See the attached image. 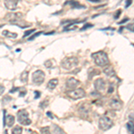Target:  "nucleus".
<instances>
[{"label": "nucleus", "mask_w": 134, "mask_h": 134, "mask_svg": "<svg viewBox=\"0 0 134 134\" xmlns=\"http://www.w3.org/2000/svg\"><path fill=\"white\" fill-rule=\"evenodd\" d=\"M91 57L94 59V62L98 66H105L109 63L108 57H107V53L104 51H98L96 53H93L91 55Z\"/></svg>", "instance_id": "f257e3e1"}, {"label": "nucleus", "mask_w": 134, "mask_h": 134, "mask_svg": "<svg viewBox=\"0 0 134 134\" xmlns=\"http://www.w3.org/2000/svg\"><path fill=\"white\" fill-rule=\"evenodd\" d=\"M78 59L76 57H66L61 62V65L64 69L66 70H70V69L74 68L78 64Z\"/></svg>", "instance_id": "f03ea898"}, {"label": "nucleus", "mask_w": 134, "mask_h": 134, "mask_svg": "<svg viewBox=\"0 0 134 134\" xmlns=\"http://www.w3.org/2000/svg\"><path fill=\"white\" fill-rule=\"evenodd\" d=\"M17 117H18V122L21 125H30L31 124V119L29 118V113L26 110L23 109L20 110L17 114Z\"/></svg>", "instance_id": "7ed1b4c3"}, {"label": "nucleus", "mask_w": 134, "mask_h": 134, "mask_svg": "<svg viewBox=\"0 0 134 134\" xmlns=\"http://www.w3.org/2000/svg\"><path fill=\"white\" fill-rule=\"evenodd\" d=\"M98 124H99V128L102 130V131H107V130H109L114 125L113 121L108 116H102V117L99 119Z\"/></svg>", "instance_id": "20e7f679"}, {"label": "nucleus", "mask_w": 134, "mask_h": 134, "mask_svg": "<svg viewBox=\"0 0 134 134\" xmlns=\"http://www.w3.org/2000/svg\"><path fill=\"white\" fill-rule=\"evenodd\" d=\"M45 81V72L41 70H38L32 74V81L36 85H41Z\"/></svg>", "instance_id": "39448f33"}, {"label": "nucleus", "mask_w": 134, "mask_h": 134, "mask_svg": "<svg viewBox=\"0 0 134 134\" xmlns=\"http://www.w3.org/2000/svg\"><path fill=\"white\" fill-rule=\"evenodd\" d=\"M67 95H68L71 98L76 100V99L84 98V97L86 96V92L83 88H76V90H72L71 91L67 92Z\"/></svg>", "instance_id": "423d86ee"}, {"label": "nucleus", "mask_w": 134, "mask_h": 134, "mask_svg": "<svg viewBox=\"0 0 134 134\" xmlns=\"http://www.w3.org/2000/svg\"><path fill=\"white\" fill-rule=\"evenodd\" d=\"M23 18V14L21 13H9L5 15V20L13 24H16L18 23L19 21L21 20Z\"/></svg>", "instance_id": "0eeeda50"}, {"label": "nucleus", "mask_w": 134, "mask_h": 134, "mask_svg": "<svg viewBox=\"0 0 134 134\" xmlns=\"http://www.w3.org/2000/svg\"><path fill=\"white\" fill-rule=\"evenodd\" d=\"M80 84V81L78 80L74 79V78H70V79L67 80L66 81V87L69 90H74Z\"/></svg>", "instance_id": "6e6552de"}, {"label": "nucleus", "mask_w": 134, "mask_h": 134, "mask_svg": "<svg viewBox=\"0 0 134 134\" xmlns=\"http://www.w3.org/2000/svg\"><path fill=\"white\" fill-rule=\"evenodd\" d=\"M94 86L98 91H104L105 88V82L103 79H98L95 81Z\"/></svg>", "instance_id": "1a4fd4ad"}, {"label": "nucleus", "mask_w": 134, "mask_h": 134, "mask_svg": "<svg viewBox=\"0 0 134 134\" xmlns=\"http://www.w3.org/2000/svg\"><path fill=\"white\" fill-rule=\"evenodd\" d=\"M19 0H5V5L9 10H15Z\"/></svg>", "instance_id": "9d476101"}, {"label": "nucleus", "mask_w": 134, "mask_h": 134, "mask_svg": "<svg viewBox=\"0 0 134 134\" xmlns=\"http://www.w3.org/2000/svg\"><path fill=\"white\" fill-rule=\"evenodd\" d=\"M90 105H88V104H86V103H82L79 107V112H80V114H81V115H83V116H85V115L87 116L88 115V113L90 112Z\"/></svg>", "instance_id": "9b49d317"}, {"label": "nucleus", "mask_w": 134, "mask_h": 134, "mask_svg": "<svg viewBox=\"0 0 134 134\" xmlns=\"http://www.w3.org/2000/svg\"><path fill=\"white\" fill-rule=\"evenodd\" d=\"M110 105H111V107L113 108L114 110H116V111H119V110H121V108L122 107V104L121 102L119 99L117 98H114L112 99L111 103H110Z\"/></svg>", "instance_id": "f8f14e48"}, {"label": "nucleus", "mask_w": 134, "mask_h": 134, "mask_svg": "<svg viewBox=\"0 0 134 134\" xmlns=\"http://www.w3.org/2000/svg\"><path fill=\"white\" fill-rule=\"evenodd\" d=\"M65 5H70L71 7L73 9H76V8H85V5H82L79 3V2L75 1V0H70V1H67Z\"/></svg>", "instance_id": "ddd939ff"}, {"label": "nucleus", "mask_w": 134, "mask_h": 134, "mask_svg": "<svg viewBox=\"0 0 134 134\" xmlns=\"http://www.w3.org/2000/svg\"><path fill=\"white\" fill-rule=\"evenodd\" d=\"M14 121H15V119H14V116L9 114L7 116H5V122L4 124H5V125H7L8 127H12L14 124Z\"/></svg>", "instance_id": "4468645a"}, {"label": "nucleus", "mask_w": 134, "mask_h": 134, "mask_svg": "<svg viewBox=\"0 0 134 134\" xmlns=\"http://www.w3.org/2000/svg\"><path fill=\"white\" fill-rule=\"evenodd\" d=\"M58 84V80L57 79H52L48 81L47 83V88L48 90H54Z\"/></svg>", "instance_id": "2eb2a0df"}, {"label": "nucleus", "mask_w": 134, "mask_h": 134, "mask_svg": "<svg viewBox=\"0 0 134 134\" xmlns=\"http://www.w3.org/2000/svg\"><path fill=\"white\" fill-rule=\"evenodd\" d=\"M104 72L105 73V75L107 76H113L114 75V71L113 69V67L112 66H108V67H105V69H104Z\"/></svg>", "instance_id": "dca6fc26"}, {"label": "nucleus", "mask_w": 134, "mask_h": 134, "mask_svg": "<svg viewBox=\"0 0 134 134\" xmlns=\"http://www.w3.org/2000/svg\"><path fill=\"white\" fill-rule=\"evenodd\" d=\"M3 35L7 37V38H17V34L16 33H14V32H11L9 31H6V30L3 31Z\"/></svg>", "instance_id": "f3484780"}, {"label": "nucleus", "mask_w": 134, "mask_h": 134, "mask_svg": "<svg viewBox=\"0 0 134 134\" xmlns=\"http://www.w3.org/2000/svg\"><path fill=\"white\" fill-rule=\"evenodd\" d=\"M77 23H71L70 24H68L66 26V27H64V31H71V30H75V29H77Z\"/></svg>", "instance_id": "a211bd4d"}, {"label": "nucleus", "mask_w": 134, "mask_h": 134, "mask_svg": "<svg viewBox=\"0 0 134 134\" xmlns=\"http://www.w3.org/2000/svg\"><path fill=\"white\" fill-rule=\"evenodd\" d=\"M127 129L130 134H134V124L133 122H127Z\"/></svg>", "instance_id": "6ab92c4d"}, {"label": "nucleus", "mask_w": 134, "mask_h": 134, "mask_svg": "<svg viewBox=\"0 0 134 134\" xmlns=\"http://www.w3.org/2000/svg\"><path fill=\"white\" fill-rule=\"evenodd\" d=\"M52 134H64V132L59 126L55 125V126H54V130H53V132H52Z\"/></svg>", "instance_id": "aec40b11"}, {"label": "nucleus", "mask_w": 134, "mask_h": 134, "mask_svg": "<svg viewBox=\"0 0 134 134\" xmlns=\"http://www.w3.org/2000/svg\"><path fill=\"white\" fill-rule=\"evenodd\" d=\"M12 134H23V129L20 126H15L12 130Z\"/></svg>", "instance_id": "412c9836"}, {"label": "nucleus", "mask_w": 134, "mask_h": 134, "mask_svg": "<svg viewBox=\"0 0 134 134\" xmlns=\"http://www.w3.org/2000/svg\"><path fill=\"white\" fill-rule=\"evenodd\" d=\"M21 81L23 82H26L28 81V72H23L21 75Z\"/></svg>", "instance_id": "4be33fe9"}, {"label": "nucleus", "mask_w": 134, "mask_h": 134, "mask_svg": "<svg viewBox=\"0 0 134 134\" xmlns=\"http://www.w3.org/2000/svg\"><path fill=\"white\" fill-rule=\"evenodd\" d=\"M41 134H50V131H49V127H44V128L40 129Z\"/></svg>", "instance_id": "5701e85b"}, {"label": "nucleus", "mask_w": 134, "mask_h": 134, "mask_svg": "<svg viewBox=\"0 0 134 134\" xmlns=\"http://www.w3.org/2000/svg\"><path fill=\"white\" fill-rule=\"evenodd\" d=\"M40 34H42V31H38V33L34 34V35H33V36H31V38H28V40H33L34 38H37V37H38V36H40Z\"/></svg>", "instance_id": "b1692460"}, {"label": "nucleus", "mask_w": 134, "mask_h": 134, "mask_svg": "<svg viewBox=\"0 0 134 134\" xmlns=\"http://www.w3.org/2000/svg\"><path fill=\"white\" fill-rule=\"evenodd\" d=\"M126 28H127L128 30H130L131 31L134 32V23H131V24H128V25L126 26Z\"/></svg>", "instance_id": "393cba45"}, {"label": "nucleus", "mask_w": 134, "mask_h": 134, "mask_svg": "<svg viewBox=\"0 0 134 134\" xmlns=\"http://www.w3.org/2000/svg\"><path fill=\"white\" fill-rule=\"evenodd\" d=\"M47 102H48V100H47V99H46L45 101L41 102V103H40V107H41V108H45V107L48 105V103H47Z\"/></svg>", "instance_id": "a878e982"}, {"label": "nucleus", "mask_w": 134, "mask_h": 134, "mask_svg": "<svg viewBox=\"0 0 134 134\" xmlns=\"http://www.w3.org/2000/svg\"><path fill=\"white\" fill-rule=\"evenodd\" d=\"M90 27H93V24H90V23H88L87 25H84L82 28L81 29V31H84V30H87L88 28H90Z\"/></svg>", "instance_id": "bb28decb"}, {"label": "nucleus", "mask_w": 134, "mask_h": 134, "mask_svg": "<svg viewBox=\"0 0 134 134\" xmlns=\"http://www.w3.org/2000/svg\"><path fill=\"white\" fill-rule=\"evenodd\" d=\"M121 14H122V10H118L117 12H116V14H114V19H118Z\"/></svg>", "instance_id": "cd10ccee"}, {"label": "nucleus", "mask_w": 134, "mask_h": 134, "mask_svg": "<svg viewBox=\"0 0 134 134\" xmlns=\"http://www.w3.org/2000/svg\"><path fill=\"white\" fill-rule=\"evenodd\" d=\"M45 65H46V67H47V68H50V66L52 65L50 60H47V61L45 63Z\"/></svg>", "instance_id": "c85d7f7f"}, {"label": "nucleus", "mask_w": 134, "mask_h": 134, "mask_svg": "<svg viewBox=\"0 0 134 134\" xmlns=\"http://www.w3.org/2000/svg\"><path fill=\"white\" fill-rule=\"evenodd\" d=\"M34 31H35V30H31V31H26V32H25V34H24V37H27L28 35H30V34L33 33Z\"/></svg>", "instance_id": "c756f323"}, {"label": "nucleus", "mask_w": 134, "mask_h": 134, "mask_svg": "<svg viewBox=\"0 0 134 134\" xmlns=\"http://www.w3.org/2000/svg\"><path fill=\"white\" fill-rule=\"evenodd\" d=\"M131 2H132V0H126V5H125V7L128 8L131 5Z\"/></svg>", "instance_id": "7c9ffc66"}, {"label": "nucleus", "mask_w": 134, "mask_h": 134, "mask_svg": "<svg viewBox=\"0 0 134 134\" xmlns=\"http://www.w3.org/2000/svg\"><path fill=\"white\" fill-rule=\"evenodd\" d=\"M4 91H5V87H4L3 85H1V84H0V95L3 94Z\"/></svg>", "instance_id": "2f4dec72"}, {"label": "nucleus", "mask_w": 134, "mask_h": 134, "mask_svg": "<svg viewBox=\"0 0 134 134\" xmlns=\"http://www.w3.org/2000/svg\"><path fill=\"white\" fill-rule=\"evenodd\" d=\"M128 20H129L128 18H125L124 20H122V21H120V23H119V24H122V23H124L125 21H128Z\"/></svg>", "instance_id": "473e14b6"}, {"label": "nucleus", "mask_w": 134, "mask_h": 134, "mask_svg": "<svg viewBox=\"0 0 134 134\" xmlns=\"http://www.w3.org/2000/svg\"><path fill=\"white\" fill-rule=\"evenodd\" d=\"M129 117H130V119H131V121H133V122H134V113H133V114H131V115L129 116Z\"/></svg>", "instance_id": "72a5a7b5"}, {"label": "nucleus", "mask_w": 134, "mask_h": 134, "mask_svg": "<svg viewBox=\"0 0 134 134\" xmlns=\"http://www.w3.org/2000/svg\"><path fill=\"white\" fill-rule=\"evenodd\" d=\"M40 92L36 91V92H35V95H37V96H35V98H40Z\"/></svg>", "instance_id": "f704fd0d"}, {"label": "nucleus", "mask_w": 134, "mask_h": 134, "mask_svg": "<svg viewBox=\"0 0 134 134\" xmlns=\"http://www.w3.org/2000/svg\"><path fill=\"white\" fill-rule=\"evenodd\" d=\"M88 1L92 2V3H98V2H100L101 0H88Z\"/></svg>", "instance_id": "c9c22d12"}, {"label": "nucleus", "mask_w": 134, "mask_h": 134, "mask_svg": "<svg viewBox=\"0 0 134 134\" xmlns=\"http://www.w3.org/2000/svg\"><path fill=\"white\" fill-rule=\"evenodd\" d=\"M113 90H114V88L113 87H110L109 90H108V93H112V92H113Z\"/></svg>", "instance_id": "e433bc0d"}, {"label": "nucleus", "mask_w": 134, "mask_h": 134, "mask_svg": "<svg viewBox=\"0 0 134 134\" xmlns=\"http://www.w3.org/2000/svg\"><path fill=\"white\" fill-rule=\"evenodd\" d=\"M47 115H48V116H51V118H53V117H52V114L51 113H49V112H47Z\"/></svg>", "instance_id": "4c0bfd02"}]
</instances>
